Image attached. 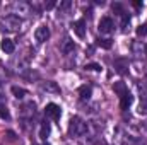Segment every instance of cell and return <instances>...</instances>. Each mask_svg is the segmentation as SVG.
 I'll return each instance as SVG.
<instances>
[{
	"instance_id": "obj_1",
	"label": "cell",
	"mask_w": 147,
	"mask_h": 145,
	"mask_svg": "<svg viewBox=\"0 0 147 145\" xmlns=\"http://www.w3.org/2000/svg\"><path fill=\"white\" fill-rule=\"evenodd\" d=\"M87 133V123H84L79 116H74L69 123V135L70 137H82Z\"/></svg>"
},
{
	"instance_id": "obj_2",
	"label": "cell",
	"mask_w": 147,
	"mask_h": 145,
	"mask_svg": "<svg viewBox=\"0 0 147 145\" xmlns=\"http://www.w3.org/2000/svg\"><path fill=\"white\" fill-rule=\"evenodd\" d=\"M45 114H46V118H51V119H60V114H62L60 106H57L55 103L46 104V108H45Z\"/></svg>"
},
{
	"instance_id": "obj_3",
	"label": "cell",
	"mask_w": 147,
	"mask_h": 145,
	"mask_svg": "<svg viewBox=\"0 0 147 145\" xmlns=\"http://www.w3.org/2000/svg\"><path fill=\"white\" fill-rule=\"evenodd\" d=\"M98 29H99V33H103V34L111 33V31H113V21H111V17H103V19L99 21Z\"/></svg>"
},
{
	"instance_id": "obj_4",
	"label": "cell",
	"mask_w": 147,
	"mask_h": 145,
	"mask_svg": "<svg viewBox=\"0 0 147 145\" xmlns=\"http://www.w3.org/2000/svg\"><path fill=\"white\" fill-rule=\"evenodd\" d=\"M50 36V29H48V26H39L36 31H34V38H36L38 43H43V41H46Z\"/></svg>"
},
{
	"instance_id": "obj_5",
	"label": "cell",
	"mask_w": 147,
	"mask_h": 145,
	"mask_svg": "<svg viewBox=\"0 0 147 145\" xmlns=\"http://www.w3.org/2000/svg\"><path fill=\"white\" fill-rule=\"evenodd\" d=\"M72 29H74V33H75L79 38H84V36H86V22H84V19L75 21V22L72 24Z\"/></svg>"
},
{
	"instance_id": "obj_6",
	"label": "cell",
	"mask_w": 147,
	"mask_h": 145,
	"mask_svg": "<svg viewBox=\"0 0 147 145\" xmlns=\"http://www.w3.org/2000/svg\"><path fill=\"white\" fill-rule=\"evenodd\" d=\"M127 68H128V60H125V58H118V60H115V70L118 73H127Z\"/></svg>"
},
{
	"instance_id": "obj_7",
	"label": "cell",
	"mask_w": 147,
	"mask_h": 145,
	"mask_svg": "<svg viewBox=\"0 0 147 145\" xmlns=\"http://www.w3.org/2000/svg\"><path fill=\"white\" fill-rule=\"evenodd\" d=\"M132 101H134L132 94H130V92H127L125 96H121V97H120V108L123 109V111H125V109H128V106L132 104Z\"/></svg>"
},
{
	"instance_id": "obj_8",
	"label": "cell",
	"mask_w": 147,
	"mask_h": 145,
	"mask_svg": "<svg viewBox=\"0 0 147 145\" xmlns=\"http://www.w3.org/2000/svg\"><path fill=\"white\" fill-rule=\"evenodd\" d=\"M2 50L5 51V53H14V50H16V46H14V41L12 39H9V38H5V39H2Z\"/></svg>"
},
{
	"instance_id": "obj_9",
	"label": "cell",
	"mask_w": 147,
	"mask_h": 145,
	"mask_svg": "<svg viewBox=\"0 0 147 145\" xmlns=\"http://www.w3.org/2000/svg\"><path fill=\"white\" fill-rule=\"evenodd\" d=\"M113 91H115V92H116L120 97H121V96H125V94L128 92V89H127L125 82H121V80H120V82H115V85H113Z\"/></svg>"
},
{
	"instance_id": "obj_10",
	"label": "cell",
	"mask_w": 147,
	"mask_h": 145,
	"mask_svg": "<svg viewBox=\"0 0 147 145\" xmlns=\"http://www.w3.org/2000/svg\"><path fill=\"white\" fill-rule=\"evenodd\" d=\"M79 94H80V99L82 101H89L91 99V94H92V89L89 85H82V87H79Z\"/></svg>"
},
{
	"instance_id": "obj_11",
	"label": "cell",
	"mask_w": 147,
	"mask_h": 145,
	"mask_svg": "<svg viewBox=\"0 0 147 145\" xmlns=\"http://www.w3.org/2000/svg\"><path fill=\"white\" fill-rule=\"evenodd\" d=\"M48 135H50V123H48V121H43V123H41V128H39V137H41L43 140H46Z\"/></svg>"
},
{
	"instance_id": "obj_12",
	"label": "cell",
	"mask_w": 147,
	"mask_h": 145,
	"mask_svg": "<svg viewBox=\"0 0 147 145\" xmlns=\"http://www.w3.org/2000/svg\"><path fill=\"white\" fill-rule=\"evenodd\" d=\"M10 91H12V94H14V96H16L17 99H22V97H24V96L28 94V92H26V91H24L22 87H17V85H14V87H12Z\"/></svg>"
},
{
	"instance_id": "obj_13",
	"label": "cell",
	"mask_w": 147,
	"mask_h": 145,
	"mask_svg": "<svg viewBox=\"0 0 147 145\" xmlns=\"http://www.w3.org/2000/svg\"><path fill=\"white\" fill-rule=\"evenodd\" d=\"M111 44H113V43H111V39H103V38H99V39H98V46H99V48L110 50Z\"/></svg>"
},
{
	"instance_id": "obj_14",
	"label": "cell",
	"mask_w": 147,
	"mask_h": 145,
	"mask_svg": "<svg viewBox=\"0 0 147 145\" xmlns=\"http://www.w3.org/2000/svg\"><path fill=\"white\" fill-rule=\"evenodd\" d=\"M72 50H74V43L70 41V39H65V44H63L62 51H63V53H70Z\"/></svg>"
},
{
	"instance_id": "obj_15",
	"label": "cell",
	"mask_w": 147,
	"mask_h": 145,
	"mask_svg": "<svg viewBox=\"0 0 147 145\" xmlns=\"http://www.w3.org/2000/svg\"><path fill=\"white\" fill-rule=\"evenodd\" d=\"M86 68L87 70H92V72H101V65L99 63H87Z\"/></svg>"
},
{
	"instance_id": "obj_16",
	"label": "cell",
	"mask_w": 147,
	"mask_h": 145,
	"mask_svg": "<svg viewBox=\"0 0 147 145\" xmlns=\"http://www.w3.org/2000/svg\"><path fill=\"white\" fill-rule=\"evenodd\" d=\"M137 36H147V24H140L137 28Z\"/></svg>"
},
{
	"instance_id": "obj_17",
	"label": "cell",
	"mask_w": 147,
	"mask_h": 145,
	"mask_svg": "<svg viewBox=\"0 0 147 145\" xmlns=\"http://www.w3.org/2000/svg\"><path fill=\"white\" fill-rule=\"evenodd\" d=\"M139 113L140 114H147V99H142L139 104Z\"/></svg>"
},
{
	"instance_id": "obj_18",
	"label": "cell",
	"mask_w": 147,
	"mask_h": 145,
	"mask_svg": "<svg viewBox=\"0 0 147 145\" xmlns=\"http://www.w3.org/2000/svg\"><path fill=\"white\" fill-rule=\"evenodd\" d=\"M132 48H134V51H135L137 55H142V53L146 51V48H144V46H139V43H135V44H134Z\"/></svg>"
},
{
	"instance_id": "obj_19",
	"label": "cell",
	"mask_w": 147,
	"mask_h": 145,
	"mask_svg": "<svg viewBox=\"0 0 147 145\" xmlns=\"http://www.w3.org/2000/svg\"><path fill=\"white\" fill-rule=\"evenodd\" d=\"M0 118H5V119H9V113H7L5 106H2V104H0Z\"/></svg>"
},
{
	"instance_id": "obj_20",
	"label": "cell",
	"mask_w": 147,
	"mask_h": 145,
	"mask_svg": "<svg viewBox=\"0 0 147 145\" xmlns=\"http://www.w3.org/2000/svg\"><path fill=\"white\" fill-rule=\"evenodd\" d=\"M69 7H70V2H69V0H67V2H63V3L60 5V9H69Z\"/></svg>"
},
{
	"instance_id": "obj_21",
	"label": "cell",
	"mask_w": 147,
	"mask_h": 145,
	"mask_svg": "<svg viewBox=\"0 0 147 145\" xmlns=\"http://www.w3.org/2000/svg\"><path fill=\"white\" fill-rule=\"evenodd\" d=\"M53 7H55V2H48L46 3V9H53Z\"/></svg>"
}]
</instances>
